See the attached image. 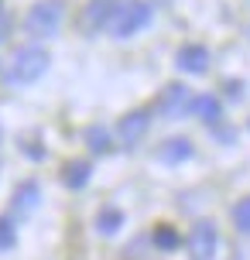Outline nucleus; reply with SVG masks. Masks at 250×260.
Listing matches in <instances>:
<instances>
[{
  "instance_id": "1",
  "label": "nucleus",
  "mask_w": 250,
  "mask_h": 260,
  "mask_svg": "<svg viewBox=\"0 0 250 260\" xmlns=\"http://www.w3.org/2000/svg\"><path fill=\"white\" fill-rule=\"evenodd\" d=\"M48 65H52V55L45 52L41 45H24V48H17L7 65V86L11 89H21V86H31V82H38L45 72H48Z\"/></svg>"
},
{
  "instance_id": "2",
  "label": "nucleus",
  "mask_w": 250,
  "mask_h": 260,
  "mask_svg": "<svg viewBox=\"0 0 250 260\" xmlns=\"http://www.w3.org/2000/svg\"><path fill=\"white\" fill-rule=\"evenodd\" d=\"M151 17H154V7L147 0H123L113 7L110 31H113V38H134L151 24Z\"/></svg>"
},
{
  "instance_id": "3",
  "label": "nucleus",
  "mask_w": 250,
  "mask_h": 260,
  "mask_svg": "<svg viewBox=\"0 0 250 260\" xmlns=\"http://www.w3.org/2000/svg\"><path fill=\"white\" fill-rule=\"evenodd\" d=\"M66 21V4L62 0H38L24 17V31L31 38H55Z\"/></svg>"
},
{
  "instance_id": "4",
  "label": "nucleus",
  "mask_w": 250,
  "mask_h": 260,
  "mask_svg": "<svg viewBox=\"0 0 250 260\" xmlns=\"http://www.w3.org/2000/svg\"><path fill=\"white\" fill-rule=\"evenodd\" d=\"M216 250H220V233L209 219H202L192 226L189 233V253L192 260H216Z\"/></svg>"
},
{
  "instance_id": "5",
  "label": "nucleus",
  "mask_w": 250,
  "mask_h": 260,
  "mask_svg": "<svg viewBox=\"0 0 250 260\" xmlns=\"http://www.w3.org/2000/svg\"><path fill=\"white\" fill-rule=\"evenodd\" d=\"M189 86H182V82H171V86H165L158 96V113L168 120H178L189 113Z\"/></svg>"
},
{
  "instance_id": "6",
  "label": "nucleus",
  "mask_w": 250,
  "mask_h": 260,
  "mask_svg": "<svg viewBox=\"0 0 250 260\" xmlns=\"http://www.w3.org/2000/svg\"><path fill=\"white\" fill-rule=\"evenodd\" d=\"M147 127H151V117H147L144 110H134V113H127V117L120 120L117 127V137L123 147H134V144H141V137L147 134Z\"/></svg>"
},
{
  "instance_id": "7",
  "label": "nucleus",
  "mask_w": 250,
  "mask_h": 260,
  "mask_svg": "<svg viewBox=\"0 0 250 260\" xmlns=\"http://www.w3.org/2000/svg\"><path fill=\"white\" fill-rule=\"evenodd\" d=\"M175 65L189 72V76H202L206 69H209V52L202 48V45H182L178 55H175Z\"/></svg>"
},
{
  "instance_id": "8",
  "label": "nucleus",
  "mask_w": 250,
  "mask_h": 260,
  "mask_svg": "<svg viewBox=\"0 0 250 260\" xmlns=\"http://www.w3.org/2000/svg\"><path fill=\"white\" fill-rule=\"evenodd\" d=\"M113 4H117V0H89L86 11H82V27H86V31H103V27H110Z\"/></svg>"
},
{
  "instance_id": "9",
  "label": "nucleus",
  "mask_w": 250,
  "mask_h": 260,
  "mask_svg": "<svg viewBox=\"0 0 250 260\" xmlns=\"http://www.w3.org/2000/svg\"><path fill=\"white\" fill-rule=\"evenodd\" d=\"M196 154V147H192V141L189 137H171V141H165L158 147V161L161 165H182V161H189V157Z\"/></svg>"
},
{
  "instance_id": "10",
  "label": "nucleus",
  "mask_w": 250,
  "mask_h": 260,
  "mask_svg": "<svg viewBox=\"0 0 250 260\" xmlns=\"http://www.w3.org/2000/svg\"><path fill=\"white\" fill-rule=\"evenodd\" d=\"M189 113L192 117H199L202 123H220V117H223V103L216 100V96H192L189 100Z\"/></svg>"
},
{
  "instance_id": "11",
  "label": "nucleus",
  "mask_w": 250,
  "mask_h": 260,
  "mask_svg": "<svg viewBox=\"0 0 250 260\" xmlns=\"http://www.w3.org/2000/svg\"><path fill=\"white\" fill-rule=\"evenodd\" d=\"M38 182H24L17 185V192H14V216H27V212H35L38 209Z\"/></svg>"
},
{
  "instance_id": "12",
  "label": "nucleus",
  "mask_w": 250,
  "mask_h": 260,
  "mask_svg": "<svg viewBox=\"0 0 250 260\" xmlns=\"http://www.w3.org/2000/svg\"><path fill=\"white\" fill-rule=\"evenodd\" d=\"M123 226V212H120L117 206H106L100 209V216H96V233H103V236H113Z\"/></svg>"
},
{
  "instance_id": "13",
  "label": "nucleus",
  "mask_w": 250,
  "mask_h": 260,
  "mask_svg": "<svg viewBox=\"0 0 250 260\" xmlns=\"http://www.w3.org/2000/svg\"><path fill=\"white\" fill-rule=\"evenodd\" d=\"M89 175H92L89 161H72V165L66 168V175H62V182H66L69 188H86V182H89Z\"/></svg>"
},
{
  "instance_id": "14",
  "label": "nucleus",
  "mask_w": 250,
  "mask_h": 260,
  "mask_svg": "<svg viewBox=\"0 0 250 260\" xmlns=\"http://www.w3.org/2000/svg\"><path fill=\"white\" fill-rule=\"evenodd\" d=\"M151 240H154V247H158V250H165V253L178 250V243H182V236L175 233V226H165V222H161L158 230L151 233Z\"/></svg>"
},
{
  "instance_id": "15",
  "label": "nucleus",
  "mask_w": 250,
  "mask_h": 260,
  "mask_svg": "<svg viewBox=\"0 0 250 260\" xmlns=\"http://www.w3.org/2000/svg\"><path fill=\"white\" fill-rule=\"evenodd\" d=\"M86 144H89V151L92 154H106L113 144H110V134H106L103 127H89L86 130Z\"/></svg>"
},
{
  "instance_id": "16",
  "label": "nucleus",
  "mask_w": 250,
  "mask_h": 260,
  "mask_svg": "<svg viewBox=\"0 0 250 260\" xmlns=\"http://www.w3.org/2000/svg\"><path fill=\"white\" fill-rule=\"evenodd\" d=\"M233 226H237L240 233L250 236V195H243L237 206H233Z\"/></svg>"
},
{
  "instance_id": "17",
  "label": "nucleus",
  "mask_w": 250,
  "mask_h": 260,
  "mask_svg": "<svg viewBox=\"0 0 250 260\" xmlns=\"http://www.w3.org/2000/svg\"><path fill=\"white\" fill-rule=\"evenodd\" d=\"M14 243H17V233H14L11 219H7V216H0V253H4V250H11Z\"/></svg>"
},
{
  "instance_id": "18",
  "label": "nucleus",
  "mask_w": 250,
  "mask_h": 260,
  "mask_svg": "<svg viewBox=\"0 0 250 260\" xmlns=\"http://www.w3.org/2000/svg\"><path fill=\"white\" fill-rule=\"evenodd\" d=\"M4 35H7V14H4V7H0V41H4Z\"/></svg>"
}]
</instances>
